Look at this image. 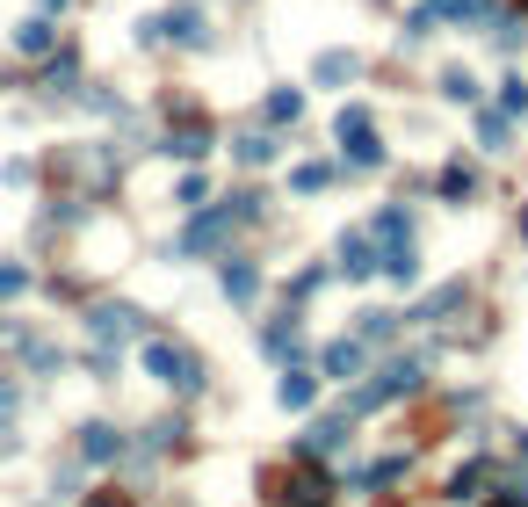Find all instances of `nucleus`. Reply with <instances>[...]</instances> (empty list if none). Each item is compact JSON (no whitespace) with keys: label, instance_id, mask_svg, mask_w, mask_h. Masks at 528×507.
<instances>
[{"label":"nucleus","instance_id":"1","mask_svg":"<svg viewBox=\"0 0 528 507\" xmlns=\"http://www.w3.org/2000/svg\"><path fill=\"white\" fill-rule=\"evenodd\" d=\"M145 370L167 384V392H203V363L174 341H145Z\"/></svg>","mask_w":528,"mask_h":507},{"label":"nucleus","instance_id":"2","mask_svg":"<svg viewBox=\"0 0 528 507\" xmlns=\"http://www.w3.org/2000/svg\"><path fill=\"white\" fill-rule=\"evenodd\" d=\"M340 145L355 153V167H377V160H384V145H377V131H369L362 109H340Z\"/></svg>","mask_w":528,"mask_h":507},{"label":"nucleus","instance_id":"3","mask_svg":"<svg viewBox=\"0 0 528 507\" xmlns=\"http://www.w3.org/2000/svg\"><path fill=\"white\" fill-rule=\"evenodd\" d=\"M15 44H22V51H29V58H44V51H51V44H58V29H51V15H29V22H22V29H15Z\"/></svg>","mask_w":528,"mask_h":507},{"label":"nucleus","instance_id":"4","mask_svg":"<svg viewBox=\"0 0 528 507\" xmlns=\"http://www.w3.org/2000/svg\"><path fill=\"white\" fill-rule=\"evenodd\" d=\"M131 334H138V319H131V312H95V341H116V348H123Z\"/></svg>","mask_w":528,"mask_h":507},{"label":"nucleus","instance_id":"5","mask_svg":"<svg viewBox=\"0 0 528 507\" xmlns=\"http://www.w3.org/2000/svg\"><path fill=\"white\" fill-rule=\"evenodd\" d=\"M362 370V341H333L326 348V377H355Z\"/></svg>","mask_w":528,"mask_h":507},{"label":"nucleus","instance_id":"6","mask_svg":"<svg viewBox=\"0 0 528 507\" xmlns=\"http://www.w3.org/2000/svg\"><path fill=\"white\" fill-rule=\"evenodd\" d=\"M160 29H167V37H189V44H203V15H196V8H174Z\"/></svg>","mask_w":528,"mask_h":507},{"label":"nucleus","instance_id":"7","mask_svg":"<svg viewBox=\"0 0 528 507\" xmlns=\"http://www.w3.org/2000/svg\"><path fill=\"white\" fill-rule=\"evenodd\" d=\"M87 457H95V464L102 457H123V435L116 428H87Z\"/></svg>","mask_w":528,"mask_h":507},{"label":"nucleus","instance_id":"8","mask_svg":"<svg viewBox=\"0 0 528 507\" xmlns=\"http://www.w3.org/2000/svg\"><path fill=\"white\" fill-rule=\"evenodd\" d=\"M340 268H348V276H369V268H377L369 261V240H340Z\"/></svg>","mask_w":528,"mask_h":507},{"label":"nucleus","instance_id":"9","mask_svg":"<svg viewBox=\"0 0 528 507\" xmlns=\"http://www.w3.org/2000/svg\"><path fill=\"white\" fill-rule=\"evenodd\" d=\"M319 80H355V58L348 51H326L319 58Z\"/></svg>","mask_w":528,"mask_h":507},{"label":"nucleus","instance_id":"10","mask_svg":"<svg viewBox=\"0 0 528 507\" xmlns=\"http://www.w3.org/2000/svg\"><path fill=\"white\" fill-rule=\"evenodd\" d=\"M275 399H283V406H312V377H297V370H290V377H283V392H275Z\"/></svg>","mask_w":528,"mask_h":507},{"label":"nucleus","instance_id":"11","mask_svg":"<svg viewBox=\"0 0 528 507\" xmlns=\"http://www.w3.org/2000/svg\"><path fill=\"white\" fill-rule=\"evenodd\" d=\"M225 218H232V211H225ZM225 218H196V225H189V240H181V247H210L217 232H225Z\"/></svg>","mask_w":528,"mask_h":507},{"label":"nucleus","instance_id":"12","mask_svg":"<svg viewBox=\"0 0 528 507\" xmlns=\"http://www.w3.org/2000/svg\"><path fill=\"white\" fill-rule=\"evenodd\" d=\"M225 290H232V297H254V268H232V261H225Z\"/></svg>","mask_w":528,"mask_h":507},{"label":"nucleus","instance_id":"13","mask_svg":"<svg viewBox=\"0 0 528 507\" xmlns=\"http://www.w3.org/2000/svg\"><path fill=\"white\" fill-rule=\"evenodd\" d=\"M22 290H29L22 268H0V305H8V297H22Z\"/></svg>","mask_w":528,"mask_h":507},{"label":"nucleus","instance_id":"14","mask_svg":"<svg viewBox=\"0 0 528 507\" xmlns=\"http://www.w3.org/2000/svg\"><path fill=\"white\" fill-rule=\"evenodd\" d=\"M87 507H131V500H123V493L109 486V493H95V500H87Z\"/></svg>","mask_w":528,"mask_h":507},{"label":"nucleus","instance_id":"15","mask_svg":"<svg viewBox=\"0 0 528 507\" xmlns=\"http://www.w3.org/2000/svg\"><path fill=\"white\" fill-rule=\"evenodd\" d=\"M0 413H15V384H0Z\"/></svg>","mask_w":528,"mask_h":507},{"label":"nucleus","instance_id":"16","mask_svg":"<svg viewBox=\"0 0 528 507\" xmlns=\"http://www.w3.org/2000/svg\"><path fill=\"white\" fill-rule=\"evenodd\" d=\"M485 507H528V500H485Z\"/></svg>","mask_w":528,"mask_h":507},{"label":"nucleus","instance_id":"17","mask_svg":"<svg viewBox=\"0 0 528 507\" xmlns=\"http://www.w3.org/2000/svg\"><path fill=\"white\" fill-rule=\"evenodd\" d=\"M521 8H528V0H521Z\"/></svg>","mask_w":528,"mask_h":507}]
</instances>
